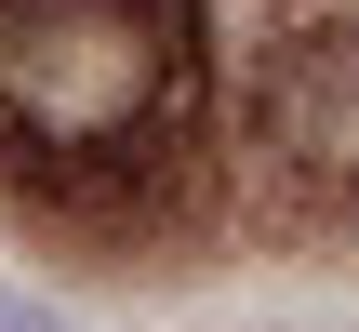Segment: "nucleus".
<instances>
[{"label": "nucleus", "mask_w": 359, "mask_h": 332, "mask_svg": "<svg viewBox=\"0 0 359 332\" xmlns=\"http://www.w3.org/2000/svg\"><path fill=\"white\" fill-rule=\"evenodd\" d=\"M200 40L173 0H0V146L40 173H133L187 133Z\"/></svg>", "instance_id": "1"}, {"label": "nucleus", "mask_w": 359, "mask_h": 332, "mask_svg": "<svg viewBox=\"0 0 359 332\" xmlns=\"http://www.w3.org/2000/svg\"><path fill=\"white\" fill-rule=\"evenodd\" d=\"M253 133H266V160L293 186H320V200L359 213V13L280 27V53L253 80Z\"/></svg>", "instance_id": "2"}, {"label": "nucleus", "mask_w": 359, "mask_h": 332, "mask_svg": "<svg viewBox=\"0 0 359 332\" xmlns=\"http://www.w3.org/2000/svg\"><path fill=\"white\" fill-rule=\"evenodd\" d=\"M0 332H67V306H27V293H0Z\"/></svg>", "instance_id": "3"}]
</instances>
